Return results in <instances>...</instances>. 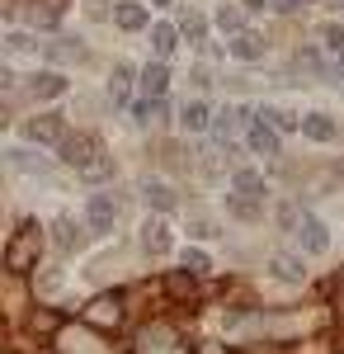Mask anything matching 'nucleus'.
<instances>
[{
  "mask_svg": "<svg viewBox=\"0 0 344 354\" xmlns=\"http://www.w3.org/2000/svg\"><path fill=\"white\" fill-rule=\"evenodd\" d=\"M142 194H146V203H151V208H175V189H170V185H160V180H146Z\"/></svg>",
  "mask_w": 344,
  "mask_h": 354,
  "instance_id": "f3484780",
  "label": "nucleus"
},
{
  "mask_svg": "<svg viewBox=\"0 0 344 354\" xmlns=\"http://www.w3.org/2000/svg\"><path fill=\"white\" fill-rule=\"evenodd\" d=\"M231 57H240V62H260V57H265V38L250 33V28L236 33V38H231Z\"/></svg>",
  "mask_w": 344,
  "mask_h": 354,
  "instance_id": "6e6552de",
  "label": "nucleus"
},
{
  "mask_svg": "<svg viewBox=\"0 0 344 354\" xmlns=\"http://www.w3.org/2000/svg\"><path fill=\"white\" fill-rule=\"evenodd\" d=\"M170 293H175V298H189V293H193V274H175V279H170Z\"/></svg>",
  "mask_w": 344,
  "mask_h": 354,
  "instance_id": "bb28decb",
  "label": "nucleus"
},
{
  "mask_svg": "<svg viewBox=\"0 0 344 354\" xmlns=\"http://www.w3.org/2000/svg\"><path fill=\"white\" fill-rule=\"evenodd\" d=\"M250 151H260V156H278V133L269 128L265 118L250 128Z\"/></svg>",
  "mask_w": 344,
  "mask_h": 354,
  "instance_id": "9d476101",
  "label": "nucleus"
},
{
  "mask_svg": "<svg viewBox=\"0 0 344 354\" xmlns=\"http://www.w3.org/2000/svg\"><path fill=\"white\" fill-rule=\"evenodd\" d=\"M269 265H274V274H278V279H288V283H302V274H307L297 260H288V255H274Z\"/></svg>",
  "mask_w": 344,
  "mask_h": 354,
  "instance_id": "aec40b11",
  "label": "nucleus"
},
{
  "mask_svg": "<svg viewBox=\"0 0 344 354\" xmlns=\"http://www.w3.org/2000/svg\"><path fill=\"white\" fill-rule=\"evenodd\" d=\"M260 118H269V128H274V133H288V128H302V118H292V113H283V109H265Z\"/></svg>",
  "mask_w": 344,
  "mask_h": 354,
  "instance_id": "5701e85b",
  "label": "nucleus"
},
{
  "mask_svg": "<svg viewBox=\"0 0 344 354\" xmlns=\"http://www.w3.org/2000/svg\"><path fill=\"white\" fill-rule=\"evenodd\" d=\"M137 118H142V123L160 118V100H146V104H137Z\"/></svg>",
  "mask_w": 344,
  "mask_h": 354,
  "instance_id": "c85d7f7f",
  "label": "nucleus"
},
{
  "mask_svg": "<svg viewBox=\"0 0 344 354\" xmlns=\"http://www.w3.org/2000/svg\"><path fill=\"white\" fill-rule=\"evenodd\" d=\"M302 133L312 137V142H330V137H335V123H330L325 113H307V118H302Z\"/></svg>",
  "mask_w": 344,
  "mask_h": 354,
  "instance_id": "4468645a",
  "label": "nucleus"
},
{
  "mask_svg": "<svg viewBox=\"0 0 344 354\" xmlns=\"http://www.w3.org/2000/svg\"><path fill=\"white\" fill-rule=\"evenodd\" d=\"M217 24L227 28V33H245V28H240L245 19H240V10H236V5H222V15H217Z\"/></svg>",
  "mask_w": 344,
  "mask_h": 354,
  "instance_id": "393cba45",
  "label": "nucleus"
},
{
  "mask_svg": "<svg viewBox=\"0 0 344 354\" xmlns=\"http://www.w3.org/2000/svg\"><path fill=\"white\" fill-rule=\"evenodd\" d=\"M156 5H165V0H156Z\"/></svg>",
  "mask_w": 344,
  "mask_h": 354,
  "instance_id": "2f4dec72",
  "label": "nucleus"
},
{
  "mask_svg": "<svg viewBox=\"0 0 344 354\" xmlns=\"http://www.w3.org/2000/svg\"><path fill=\"white\" fill-rule=\"evenodd\" d=\"M38 250H43V236H38V222H24L15 232V241L5 245V270L10 274H24L38 265Z\"/></svg>",
  "mask_w": 344,
  "mask_h": 354,
  "instance_id": "f03ea898",
  "label": "nucleus"
},
{
  "mask_svg": "<svg viewBox=\"0 0 344 354\" xmlns=\"http://www.w3.org/2000/svg\"><path fill=\"white\" fill-rule=\"evenodd\" d=\"M61 161L71 165L76 175H85V180H104L108 170H113V161L104 156V142L95 133H76L66 147H61Z\"/></svg>",
  "mask_w": 344,
  "mask_h": 354,
  "instance_id": "f257e3e1",
  "label": "nucleus"
},
{
  "mask_svg": "<svg viewBox=\"0 0 344 354\" xmlns=\"http://www.w3.org/2000/svg\"><path fill=\"white\" fill-rule=\"evenodd\" d=\"M227 208H231L236 218H260V198H250V194H231Z\"/></svg>",
  "mask_w": 344,
  "mask_h": 354,
  "instance_id": "412c9836",
  "label": "nucleus"
},
{
  "mask_svg": "<svg viewBox=\"0 0 344 354\" xmlns=\"http://www.w3.org/2000/svg\"><path fill=\"white\" fill-rule=\"evenodd\" d=\"M297 241L307 245L312 255H321V250L330 245V236H325V227H321L316 218H302V222H297Z\"/></svg>",
  "mask_w": 344,
  "mask_h": 354,
  "instance_id": "0eeeda50",
  "label": "nucleus"
},
{
  "mask_svg": "<svg viewBox=\"0 0 344 354\" xmlns=\"http://www.w3.org/2000/svg\"><path fill=\"white\" fill-rule=\"evenodd\" d=\"M240 118H245V109H236V104H227V109L212 118V133H217V142H231V137L240 133Z\"/></svg>",
  "mask_w": 344,
  "mask_h": 354,
  "instance_id": "1a4fd4ad",
  "label": "nucleus"
},
{
  "mask_svg": "<svg viewBox=\"0 0 344 354\" xmlns=\"http://www.w3.org/2000/svg\"><path fill=\"white\" fill-rule=\"evenodd\" d=\"M165 85H170L165 62H146V66H142V90H146V100H160V95H165Z\"/></svg>",
  "mask_w": 344,
  "mask_h": 354,
  "instance_id": "423d86ee",
  "label": "nucleus"
},
{
  "mask_svg": "<svg viewBox=\"0 0 344 354\" xmlns=\"http://www.w3.org/2000/svg\"><path fill=\"white\" fill-rule=\"evenodd\" d=\"M113 222H118V198L113 194H95L90 198V227L95 232H108Z\"/></svg>",
  "mask_w": 344,
  "mask_h": 354,
  "instance_id": "20e7f679",
  "label": "nucleus"
},
{
  "mask_svg": "<svg viewBox=\"0 0 344 354\" xmlns=\"http://www.w3.org/2000/svg\"><path fill=\"white\" fill-rule=\"evenodd\" d=\"M245 5H255V10H260V5H265V0H245Z\"/></svg>",
  "mask_w": 344,
  "mask_h": 354,
  "instance_id": "7c9ffc66",
  "label": "nucleus"
},
{
  "mask_svg": "<svg viewBox=\"0 0 344 354\" xmlns=\"http://www.w3.org/2000/svg\"><path fill=\"white\" fill-rule=\"evenodd\" d=\"M85 317H90L95 326H118V322H123V302L118 298H95L85 307Z\"/></svg>",
  "mask_w": 344,
  "mask_h": 354,
  "instance_id": "39448f33",
  "label": "nucleus"
},
{
  "mask_svg": "<svg viewBox=\"0 0 344 354\" xmlns=\"http://www.w3.org/2000/svg\"><path fill=\"white\" fill-rule=\"evenodd\" d=\"M180 123H184L189 133L208 128V104H198V100H193V104H184V109H180Z\"/></svg>",
  "mask_w": 344,
  "mask_h": 354,
  "instance_id": "a211bd4d",
  "label": "nucleus"
},
{
  "mask_svg": "<svg viewBox=\"0 0 344 354\" xmlns=\"http://www.w3.org/2000/svg\"><path fill=\"white\" fill-rule=\"evenodd\" d=\"M113 19H118V28H142L146 24V10L133 5V0H118V5H113Z\"/></svg>",
  "mask_w": 344,
  "mask_h": 354,
  "instance_id": "ddd939ff",
  "label": "nucleus"
},
{
  "mask_svg": "<svg viewBox=\"0 0 344 354\" xmlns=\"http://www.w3.org/2000/svg\"><path fill=\"white\" fill-rule=\"evenodd\" d=\"M321 38H325V48L344 53V28H340V24H325V28H321Z\"/></svg>",
  "mask_w": 344,
  "mask_h": 354,
  "instance_id": "a878e982",
  "label": "nucleus"
},
{
  "mask_svg": "<svg viewBox=\"0 0 344 354\" xmlns=\"http://www.w3.org/2000/svg\"><path fill=\"white\" fill-rule=\"evenodd\" d=\"M184 270L189 274H203V270H208V255H203V250H184Z\"/></svg>",
  "mask_w": 344,
  "mask_h": 354,
  "instance_id": "cd10ccee",
  "label": "nucleus"
},
{
  "mask_svg": "<svg viewBox=\"0 0 344 354\" xmlns=\"http://www.w3.org/2000/svg\"><path fill=\"white\" fill-rule=\"evenodd\" d=\"M28 90H33V95H38V100H57V95H61V90H66V81H61V76H57V71H38V76H33V81H28Z\"/></svg>",
  "mask_w": 344,
  "mask_h": 354,
  "instance_id": "f8f14e48",
  "label": "nucleus"
},
{
  "mask_svg": "<svg viewBox=\"0 0 344 354\" xmlns=\"http://www.w3.org/2000/svg\"><path fill=\"white\" fill-rule=\"evenodd\" d=\"M297 5H302V0H278V10H297Z\"/></svg>",
  "mask_w": 344,
  "mask_h": 354,
  "instance_id": "c756f323",
  "label": "nucleus"
},
{
  "mask_svg": "<svg viewBox=\"0 0 344 354\" xmlns=\"http://www.w3.org/2000/svg\"><path fill=\"white\" fill-rule=\"evenodd\" d=\"M175 43H180V28H170V24L151 28V48H156V57H170V53H175Z\"/></svg>",
  "mask_w": 344,
  "mask_h": 354,
  "instance_id": "dca6fc26",
  "label": "nucleus"
},
{
  "mask_svg": "<svg viewBox=\"0 0 344 354\" xmlns=\"http://www.w3.org/2000/svg\"><path fill=\"white\" fill-rule=\"evenodd\" d=\"M203 28H208V24H203V19H198V15H193V10H189L184 19H180V33H184L189 43H203Z\"/></svg>",
  "mask_w": 344,
  "mask_h": 354,
  "instance_id": "b1692460",
  "label": "nucleus"
},
{
  "mask_svg": "<svg viewBox=\"0 0 344 354\" xmlns=\"http://www.w3.org/2000/svg\"><path fill=\"white\" fill-rule=\"evenodd\" d=\"M80 241H85V236H80V227H76L71 218H61V222H57V245H61V250H76Z\"/></svg>",
  "mask_w": 344,
  "mask_h": 354,
  "instance_id": "6ab92c4d",
  "label": "nucleus"
},
{
  "mask_svg": "<svg viewBox=\"0 0 344 354\" xmlns=\"http://www.w3.org/2000/svg\"><path fill=\"white\" fill-rule=\"evenodd\" d=\"M24 137L38 142V147H66V142H71V128H66L61 113H38V118L24 123Z\"/></svg>",
  "mask_w": 344,
  "mask_h": 354,
  "instance_id": "7ed1b4c3",
  "label": "nucleus"
},
{
  "mask_svg": "<svg viewBox=\"0 0 344 354\" xmlns=\"http://www.w3.org/2000/svg\"><path fill=\"white\" fill-rule=\"evenodd\" d=\"M128 90H133V66H128V62H118V66H113V81H108V95L123 104V100H128Z\"/></svg>",
  "mask_w": 344,
  "mask_h": 354,
  "instance_id": "2eb2a0df",
  "label": "nucleus"
},
{
  "mask_svg": "<svg viewBox=\"0 0 344 354\" xmlns=\"http://www.w3.org/2000/svg\"><path fill=\"white\" fill-rule=\"evenodd\" d=\"M142 245H146L151 255H165V250H170V227H165V222H146V227H142Z\"/></svg>",
  "mask_w": 344,
  "mask_h": 354,
  "instance_id": "9b49d317",
  "label": "nucleus"
},
{
  "mask_svg": "<svg viewBox=\"0 0 344 354\" xmlns=\"http://www.w3.org/2000/svg\"><path fill=\"white\" fill-rule=\"evenodd\" d=\"M340 62H344V53H340Z\"/></svg>",
  "mask_w": 344,
  "mask_h": 354,
  "instance_id": "473e14b6",
  "label": "nucleus"
},
{
  "mask_svg": "<svg viewBox=\"0 0 344 354\" xmlns=\"http://www.w3.org/2000/svg\"><path fill=\"white\" fill-rule=\"evenodd\" d=\"M236 194H250V198H265V180L255 170H240L236 175Z\"/></svg>",
  "mask_w": 344,
  "mask_h": 354,
  "instance_id": "4be33fe9",
  "label": "nucleus"
}]
</instances>
